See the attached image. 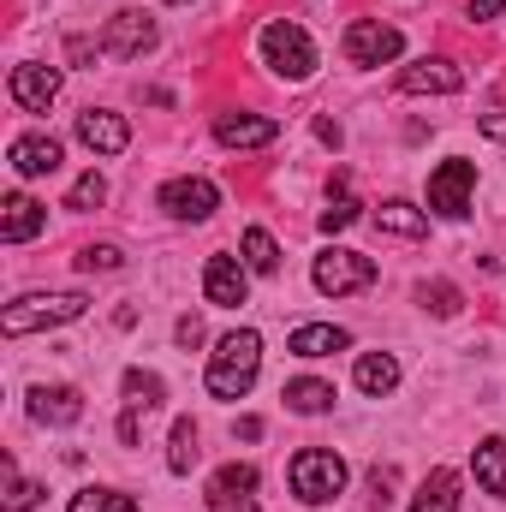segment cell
<instances>
[{
	"label": "cell",
	"mask_w": 506,
	"mask_h": 512,
	"mask_svg": "<svg viewBox=\"0 0 506 512\" xmlns=\"http://www.w3.org/2000/svg\"><path fill=\"white\" fill-rule=\"evenodd\" d=\"M256 370H262V334L256 328H233L221 346H215V358H209V393L215 399H245L256 382Z\"/></svg>",
	"instance_id": "obj_1"
},
{
	"label": "cell",
	"mask_w": 506,
	"mask_h": 512,
	"mask_svg": "<svg viewBox=\"0 0 506 512\" xmlns=\"http://www.w3.org/2000/svg\"><path fill=\"white\" fill-rule=\"evenodd\" d=\"M84 310H90L84 292H24V298H12V304L0 310V328H6L12 340H24V334H36V328L78 322Z\"/></svg>",
	"instance_id": "obj_2"
},
{
	"label": "cell",
	"mask_w": 506,
	"mask_h": 512,
	"mask_svg": "<svg viewBox=\"0 0 506 512\" xmlns=\"http://www.w3.org/2000/svg\"><path fill=\"white\" fill-rule=\"evenodd\" d=\"M256 48H262V66H268L274 78H286V84H304V78L316 72V42H310L304 24H292V18L262 24Z\"/></svg>",
	"instance_id": "obj_3"
},
{
	"label": "cell",
	"mask_w": 506,
	"mask_h": 512,
	"mask_svg": "<svg viewBox=\"0 0 506 512\" xmlns=\"http://www.w3.org/2000/svg\"><path fill=\"white\" fill-rule=\"evenodd\" d=\"M286 483L304 507H328L340 489H346V459L328 453V447H304L292 465H286Z\"/></svg>",
	"instance_id": "obj_4"
},
{
	"label": "cell",
	"mask_w": 506,
	"mask_h": 512,
	"mask_svg": "<svg viewBox=\"0 0 506 512\" xmlns=\"http://www.w3.org/2000/svg\"><path fill=\"white\" fill-rule=\"evenodd\" d=\"M310 280H316V292H328V298H346V292H364V286H376V262L364 251H322L316 256V268H310Z\"/></svg>",
	"instance_id": "obj_5"
},
{
	"label": "cell",
	"mask_w": 506,
	"mask_h": 512,
	"mask_svg": "<svg viewBox=\"0 0 506 512\" xmlns=\"http://www.w3.org/2000/svg\"><path fill=\"white\" fill-rule=\"evenodd\" d=\"M471 191H477V167L459 161V155L429 173V209L447 215V221H465V215H471Z\"/></svg>",
	"instance_id": "obj_6"
},
{
	"label": "cell",
	"mask_w": 506,
	"mask_h": 512,
	"mask_svg": "<svg viewBox=\"0 0 506 512\" xmlns=\"http://www.w3.org/2000/svg\"><path fill=\"white\" fill-rule=\"evenodd\" d=\"M405 54V36L381 18H352L346 24V60L352 66H393Z\"/></svg>",
	"instance_id": "obj_7"
},
{
	"label": "cell",
	"mask_w": 506,
	"mask_h": 512,
	"mask_svg": "<svg viewBox=\"0 0 506 512\" xmlns=\"http://www.w3.org/2000/svg\"><path fill=\"white\" fill-rule=\"evenodd\" d=\"M155 42H161V30H155V18H149L143 6L114 12V18H108V30H102V48H108V54H120V60H143Z\"/></svg>",
	"instance_id": "obj_8"
},
{
	"label": "cell",
	"mask_w": 506,
	"mask_h": 512,
	"mask_svg": "<svg viewBox=\"0 0 506 512\" xmlns=\"http://www.w3.org/2000/svg\"><path fill=\"white\" fill-rule=\"evenodd\" d=\"M161 209H167L173 221H209V215L221 209V191H215L209 179L185 173V179H167V185H161Z\"/></svg>",
	"instance_id": "obj_9"
},
{
	"label": "cell",
	"mask_w": 506,
	"mask_h": 512,
	"mask_svg": "<svg viewBox=\"0 0 506 512\" xmlns=\"http://www.w3.org/2000/svg\"><path fill=\"white\" fill-rule=\"evenodd\" d=\"M256 465H221L209 477V512H262L256 507Z\"/></svg>",
	"instance_id": "obj_10"
},
{
	"label": "cell",
	"mask_w": 506,
	"mask_h": 512,
	"mask_svg": "<svg viewBox=\"0 0 506 512\" xmlns=\"http://www.w3.org/2000/svg\"><path fill=\"white\" fill-rule=\"evenodd\" d=\"M399 90L405 96H459L465 72L453 60H411V66H399Z\"/></svg>",
	"instance_id": "obj_11"
},
{
	"label": "cell",
	"mask_w": 506,
	"mask_h": 512,
	"mask_svg": "<svg viewBox=\"0 0 506 512\" xmlns=\"http://www.w3.org/2000/svg\"><path fill=\"white\" fill-rule=\"evenodd\" d=\"M203 292H209V304L239 310L245 292H251V268H245L239 256H209V262H203Z\"/></svg>",
	"instance_id": "obj_12"
},
{
	"label": "cell",
	"mask_w": 506,
	"mask_h": 512,
	"mask_svg": "<svg viewBox=\"0 0 506 512\" xmlns=\"http://www.w3.org/2000/svg\"><path fill=\"white\" fill-rule=\"evenodd\" d=\"M54 96H60V72H54V66H36V60L12 66V102H18L24 114H48Z\"/></svg>",
	"instance_id": "obj_13"
},
{
	"label": "cell",
	"mask_w": 506,
	"mask_h": 512,
	"mask_svg": "<svg viewBox=\"0 0 506 512\" xmlns=\"http://www.w3.org/2000/svg\"><path fill=\"white\" fill-rule=\"evenodd\" d=\"M78 143L96 149V155H120L131 143V126L120 114H108V108H84V114H78Z\"/></svg>",
	"instance_id": "obj_14"
},
{
	"label": "cell",
	"mask_w": 506,
	"mask_h": 512,
	"mask_svg": "<svg viewBox=\"0 0 506 512\" xmlns=\"http://www.w3.org/2000/svg\"><path fill=\"white\" fill-rule=\"evenodd\" d=\"M6 161H12V173H18V179H42V173H54V167H60V143H54L48 131H30V137H12Z\"/></svg>",
	"instance_id": "obj_15"
},
{
	"label": "cell",
	"mask_w": 506,
	"mask_h": 512,
	"mask_svg": "<svg viewBox=\"0 0 506 512\" xmlns=\"http://www.w3.org/2000/svg\"><path fill=\"white\" fill-rule=\"evenodd\" d=\"M215 137L227 149H268L280 137V120H268V114H221L215 120Z\"/></svg>",
	"instance_id": "obj_16"
},
{
	"label": "cell",
	"mask_w": 506,
	"mask_h": 512,
	"mask_svg": "<svg viewBox=\"0 0 506 512\" xmlns=\"http://www.w3.org/2000/svg\"><path fill=\"white\" fill-rule=\"evenodd\" d=\"M30 417L54 423V429H72L84 417V393L78 387H30Z\"/></svg>",
	"instance_id": "obj_17"
},
{
	"label": "cell",
	"mask_w": 506,
	"mask_h": 512,
	"mask_svg": "<svg viewBox=\"0 0 506 512\" xmlns=\"http://www.w3.org/2000/svg\"><path fill=\"white\" fill-rule=\"evenodd\" d=\"M42 227H48V209H42L36 197L12 191V197H6V209H0V239H6V245H24V239H36Z\"/></svg>",
	"instance_id": "obj_18"
},
{
	"label": "cell",
	"mask_w": 506,
	"mask_h": 512,
	"mask_svg": "<svg viewBox=\"0 0 506 512\" xmlns=\"http://www.w3.org/2000/svg\"><path fill=\"white\" fill-rule=\"evenodd\" d=\"M346 346H352V334L334 328V322H304V328H292V340H286L292 358H334V352H346Z\"/></svg>",
	"instance_id": "obj_19"
},
{
	"label": "cell",
	"mask_w": 506,
	"mask_h": 512,
	"mask_svg": "<svg viewBox=\"0 0 506 512\" xmlns=\"http://www.w3.org/2000/svg\"><path fill=\"white\" fill-rule=\"evenodd\" d=\"M471 471H477L483 495H495V501H506V441H501V435L477 441V453H471Z\"/></svg>",
	"instance_id": "obj_20"
},
{
	"label": "cell",
	"mask_w": 506,
	"mask_h": 512,
	"mask_svg": "<svg viewBox=\"0 0 506 512\" xmlns=\"http://www.w3.org/2000/svg\"><path fill=\"white\" fill-rule=\"evenodd\" d=\"M411 512H459V471H429L423 483H417V501H411Z\"/></svg>",
	"instance_id": "obj_21"
},
{
	"label": "cell",
	"mask_w": 506,
	"mask_h": 512,
	"mask_svg": "<svg viewBox=\"0 0 506 512\" xmlns=\"http://www.w3.org/2000/svg\"><path fill=\"white\" fill-rule=\"evenodd\" d=\"M352 376H358V387H364L370 399H387V393L399 387V364H393V352H364Z\"/></svg>",
	"instance_id": "obj_22"
},
{
	"label": "cell",
	"mask_w": 506,
	"mask_h": 512,
	"mask_svg": "<svg viewBox=\"0 0 506 512\" xmlns=\"http://www.w3.org/2000/svg\"><path fill=\"white\" fill-rule=\"evenodd\" d=\"M286 411H298V417H322L328 405H334V387L316 382V376H298V382H286Z\"/></svg>",
	"instance_id": "obj_23"
},
{
	"label": "cell",
	"mask_w": 506,
	"mask_h": 512,
	"mask_svg": "<svg viewBox=\"0 0 506 512\" xmlns=\"http://www.w3.org/2000/svg\"><path fill=\"white\" fill-rule=\"evenodd\" d=\"M376 227H381V233H393V239H423V233H429V215L393 197V203H381V209H376Z\"/></svg>",
	"instance_id": "obj_24"
},
{
	"label": "cell",
	"mask_w": 506,
	"mask_h": 512,
	"mask_svg": "<svg viewBox=\"0 0 506 512\" xmlns=\"http://www.w3.org/2000/svg\"><path fill=\"white\" fill-rule=\"evenodd\" d=\"M191 465H197V423H191V417H179V423H173V441H167V471H173V477H185Z\"/></svg>",
	"instance_id": "obj_25"
},
{
	"label": "cell",
	"mask_w": 506,
	"mask_h": 512,
	"mask_svg": "<svg viewBox=\"0 0 506 512\" xmlns=\"http://www.w3.org/2000/svg\"><path fill=\"white\" fill-rule=\"evenodd\" d=\"M161 399H167V387H161L155 370H126V405L131 411H155Z\"/></svg>",
	"instance_id": "obj_26"
},
{
	"label": "cell",
	"mask_w": 506,
	"mask_h": 512,
	"mask_svg": "<svg viewBox=\"0 0 506 512\" xmlns=\"http://www.w3.org/2000/svg\"><path fill=\"white\" fill-rule=\"evenodd\" d=\"M66 512H143V507L131 495H120V489H78Z\"/></svg>",
	"instance_id": "obj_27"
},
{
	"label": "cell",
	"mask_w": 506,
	"mask_h": 512,
	"mask_svg": "<svg viewBox=\"0 0 506 512\" xmlns=\"http://www.w3.org/2000/svg\"><path fill=\"white\" fill-rule=\"evenodd\" d=\"M245 268H251V274H274V268H280V245H274L262 227L245 233Z\"/></svg>",
	"instance_id": "obj_28"
},
{
	"label": "cell",
	"mask_w": 506,
	"mask_h": 512,
	"mask_svg": "<svg viewBox=\"0 0 506 512\" xmlns=\"http://www.w3.org/2000/svg\"><path fill=\"white\" fill-rule=\"evenodd\" d=\"M358 209H364V203H358V197L340 185V191L328 197V209H322V233H340V227H352V221H358Z\"/></svg>",
	"instance_id": "obj_29"
},
{
	"label": "cell",
	"mask_w": 506,
	"mask_h": 512,
	"mask_svg": "<svg viewBox=\"0 0 506 512\" xmlns=\"http://www.w3.org/2000/svg\"><path fill=\"white\" fill-rule=\"evenodd\" d=\"M78 268L84 274H114V268H126V251L120 245H84L78 251Z\"/></svg>",
	"instance_id": "obj_30"
},
{
	"label": "cell",
	"mask_w": 506,
	"mask_h": 512,
	"mask_svg": "<svg viewBox=\"0 0 506 512\" xmlns=\"http://www.w3.org/2000/svg\"><path fill=\"white\" fill-rule=\"evenodd\" d=\"M417 298H423V310H435V316H453V310H459V286H447V280H423Z\"/></svg>",
	"instance_id": "obj_31"
},
{
	"label": "cell",
	"mask_w": 506,
	"mask_h": 512,
	"mask_svg": "<svg viewBox=\"0 0 506 512\" xmlns=\"http://www.w3.org/2000/svg\"><path fill=\"white\" fill-rule=\"evenodd\" d=\"M42 501V483H24L12 465H6V512H30Z\"/></svg>",
	"instance_id": "obj_32"
},
{
	"label": "cell",
	"mask_w": 506,
	"mask_h": 512,
	"mask_svg": "<svg viewBox=\"0 0 506 512\" xmlns=\"http://www.w3.org/2000/svg\"><path fill=\"white\" fill-rule=\"evenodd\" d=\"M102 197H108V179H102V173H84V179L72 185V197H66V209H96Z\"/></svg>",
	"instance_id": "obj_33"
},
{
	"label": "cell",
	"mask_w": 506,
	"mask_h": 512,
	"mask_svg": "<svg viewBox=\"0 0 506 512\" xmlns=\"http://www.w3.org/2000/svg\"><path fill=\"white\" fill-rule=\"evenodd\" d=\"M173 334H179V346H203V322H197V316H179Z\"/></svg>",
	"instance_id": "obj_34"
},
{
	"label": "cell",
	"mask_w": 506,
	"mask_h": 512,
	"mask_svg": "<svg viewBox=\"0 0 506 512\" xmlns=\"http://www.w3.org/2000/svg\"><path fill=\"white\" fill-rule=\"evenodd\" d=\"M506 0H471V18H495Z\"/></svg>",
	"instance_id": "obj_35"
},
{
	"label": "cell",
	"mask_w": 506,
	"mask_h": 512,
	"mask_svg": "<svg viewBox=\"0 0 506 512\" xmlns=\"http://www.w3.org/2000/svg\"><path fill=\"white\" fill-rule=\"evenodd\" d=\"M483 137H495V143H506V120H501V114H489V120H483Z\"/></svg>",
	"instance_id": "obj_36"
},
{
	"label": "cell",
	"mask_w": 506,
	"mask_h": 512,
	"mask_svg": "<svg viewBox=\"0 0 506 512\" xmlns=\"http://www.w3.org/2000/svg\"><path fill=\"white\" fill-rule=\"evenodd\" d=\"M316 137H322V143H334V149H340V126H334V120H316Z\"/></svg>",
	"instance_id": "obj_37"
},
{
	"label": "cell",
	"mask_w": 506,
	"mask_h": 512,
	"mask_svg": "<svg viewBox=\"0 0 506 512\" xmlns=\"http://www.w3.org/2000/svg\"><path fill=\"white\" fill-rule=\"evenodd\" d=\"M173 6H185V0H173Z\"/></svg>",
	"instance_id": "obj_38"
}]
</instances>
